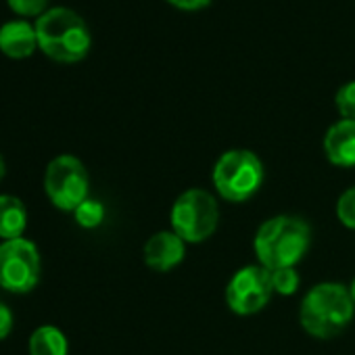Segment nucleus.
<instances>
[{"instance_id":"nucleus-1","label":"nucleus","mask_w":355,"mask_h":355,"mask_svg":"<svg viewBox=\"0 0 355 355\" xmlns=\"http://www.w3.org/2000/svg\"><path fill=\"white\" fill-rule=\"evenodd\" d=\"M353 313L355 303L349 286L340 282H320L305 293L299 307V322L309 336L328 340L351 324Z\"/></svg>"},{"instance_id":"nucleus-2","label":"nucleus","mask_w":355,"mask_h":355,"mask_svg":"<svg viewBox=\"0 0 355 355\" xmlns=\"http://www.w3.org/2000/svg\"><path fill=\"white\" fill-rule=\"evenodd\" d=\"M311 245V228L303 218L276 216L266 220L253 241L259 266L266 270L297 268Z\"/></svg>"},{"instance_id":"nucleus-3","label":"nucleus","mask_w":355,"mask_h":355,"mask_svg":"<svg viewBox=\"0 0 355 355\" xmlns=\"http://www.w3.org/2000/svg\"><path fill=\"white\" fill-rule=\"evenodd\" d=\"M38 49L59 63L82 61L92 44L86 21L67 7H53L36 21Z\"/></svg>"},{"instance_id":"nucleus-4","label":"nucleus","mask_w":355,"mask_h":355,"mask_svg":"<svg viewBox=\"0 0 355 355\" xmlns=\"http://www.w3.org/2000/svg\"><path fill=\"white\" fill-rule=\"evenodd\" d=\"M263 163L247 148L226 150L214 165L211 180L218 195L230 203L249 201L263 184Z\"/></svg>"},{"instance_id":"nucleus-5","label":"nucleus","mask_w":355,"mask_h":355,"mask_svg":"<svg viewBox=\"0 0 355 355\" xmlns=\"http://www.w3.org/2000/svg\"><path fill=\"white\" fill-rule=\"evenodd\" d=\"M171 230L184 243H203L218 230V199L205 189H189L175 199L169 211Z\"/></svg>"},{"instance_id":"nucleus-6","label":"nucleus","mask_w":355,"mask_h":355,"mask_svg":"<svg viewBox=\"0 0 355 355\" xmlns=\"http://www.w3.org/2000/svg\"><path fill=\"white\" fill-rule=\"evenodd\" d=\"M44 193L57 209L73 214L90 193L86 165L73 155L55 157L44 171Z\"/></svg>"},{"instance_id":"nucleus-7","label":"nucleus","mask_w":355,"mask_h":355,"mask_svg":"<svg viewBox=\"0 0 355 355\" xmlns=\"http://www.w3.org/2000/svg\"><path fill=\"white\" fill-rule=\"evenodd\" d=\"M42 276V257L30 239L0 243V288L15 295L34 291Z\"/></svg>"},{"instance_id":"nucleus-8","label":"nucleus","mask_w":355,"mask_h":355,"mask_svg":"<svg viewBox=\"0 0 355 355\" xmlns=\"http://www.w3.org/2000/svg\"><path fill=\"white\" fill-rule=\"evenodd\" d=\"M274 295L270 270L263 266L241 268L226 286V303L236 315H253L261 311Z\"/></svg>"},{"instance_id":"nucleus-9","label":"nucleus","mask_w":355,"mask_h":355,"mask_svg":"<svg viewBox=\"0 0 355 355\" xmlns=\"http://www.w3.org/2000/svg\"><path fill=\"white\" fill-rule=\"evenodd\" d=\"M187 255V243L178 236L173 230H161L155 232L146 243H144V263L153 272H169L175 266H180Z\"/></svg>"},{"instance_id":"nucleus-10","label":"nucleus","mask_w":355,"mask_h":355,"mask_svg":"<svg viewBox=\"0 0 355 355\" xmlns=\"http://www.w3.org/2000/svg\"><path fill=\"white\" fill-rule=\"evenodd\" d=\"M324 153L336 167H355V121L332 123L324 136Z\"/></svg>"},{"instance_id":"nucleus-11","label":"nucleus","mask_w":355,"mask_h":355,"mask_svg":"<svg viewBox=\"0 0 355 355\" xmlns=\"http://www.w3.org/2000/svg\"><path fill=\"white\" fill-rule=\"evenodd\" d=\"M38 49L36 26L24 19H13L0 26V51L11 59H26Z\"/></svg>"},{"instance_id":"nucleus-12","label":"nucleus","mask_w":355,"mask_h":355,"mask_svg":"<svg viewBox=\"0 0 355 355\" xmlns=\"http://www.w3.org/2000/svg\"><path fill=\"white\" fill-rule=\"evenodd\" d=\"M28 228V209L15 195H0V241L24 239Z\"/></svg>"},{"instance_id":"nucleus-13","label":"nucleus","mask_w":355,"mask_h":355,"mask_svg":"<svg viewBox=\"0 0 355 355\" xmlns=\"http://www.w3.org/2000/svg\"><path fill=\"white\" fill-rule=\"evenodd\" d=\"M30 355H67L69 343L61 328L53 324L38 326L28 340Z\"/></svg>"},{"instance_id":"nucleus-14","label":"nucleus","mask_w":355,"mask_h":355,"mask_svg":"<svg viewBox=\"0 0 355 355\" xmlns=\"http://www.w3.org/2000/svg\"><path fill=\"white\" fill-rule=\"evenodd\" d=\"M73 218L78 222V226L86 228V230H92V228H98L105 220V205L96 199H86L76 211H73Z\"/></svg>"},{"instance_id":"nucleus-15","label":"nucleus","mask_w":355,"mask_h":355,"mask_svg":"<svg viewBox=\"0 0 355 355\" xmlns=\"http://www.w3.org/2000/svg\"><path fill=\"white\" fill-rule=\"evenodd\" d=\"M270 280H272V288L278 295H293L299 288V272L297 268H280V270H272L270 272Z\"/></svg>"},{"instance_id":"nucleus-16","label":"nucleus","mask_w":355,"mask_h":355,"mask_svg":"<svg viewBox=\"0 0 355 355\" xmlns=\"http://www.w3.org/2000/svg\"><path fill=\"white\" fill-rule=\"evenodd\" d=\"M334 105L343 119L355 121V82H347L336 90Z\"/></svg>"},{"instance_id":"nucleus-17","label":"nucleus","mask_w":355,"mask_h":355,"mask_svg":"<svg viewBox=\"0 0 355 355\" xmlns=\"http://www.w3.org/2000/svg\"><path fill=\"white\" fill-rule=\"evenodd\" d=\"M336 218L345 228L355 230V187L347 189L338 197V201H336Z\"/></svg>"},{"instance_id":"nucleus-18","label":"nucleus","mask_w":355,"mask_h":355,"mask_svg":"<svg viewBox=\"0 0 355 355\" xmlns=\"http://www.w3.org/2000/svg\"><path fill=\"white\" fill-rule=\"evenodd\" d=\"M9 7L17 13V15H24V17H34V15H42L49 0H7Z\"/></svg>"},{"instance_id":"nucleus-19","label":"nucleus","mask_w":355,"mask_h":355,"mask_svg":"<svg viewBox=\"0 0 355 355\" xmlns=\"http://www.w3.org/2000/svg\"><path fill=\"white\" fill-rule=\"evenodd\" d=\"M13 324H15V315H13L11 307L0 301V340H5L11 334Z\"/></svg>"},{"instance_id":"nucleus-20","label":"nucleus","mask_w":355,"mask_h":355,"mask_svg":"<svg viewBox=\"0 0 355 355\" xmlns=\"http://www.w3.org/2000/svg\"><path fill=\"white\" fill-rule=\"evenodd\" d=\"M167 3L182 11H199V9H205L211 0H167Z\"/></svg>"},{"instance_id":"nucleus-21","label":"nucleus","mask_w":355,"mask_h":355,"mask_svg":"<svg viewBox=\"0 0 355 355\" xmlns=\"http://www.w3.org/2000/svg\"><path fill=\"white\" fill-rule=\"evenodd\" d=\"M5 173H7V163H5V157L0 155V182H3Z\"/></svg>"},{"instance_id":"nucleus-22","label":"nucleus","mask_w":355,"mask_h":355,"mask_svg":"<svg viewBox=\"0 0 355 355\" xmlns=\"http://www.w3.org/2000/svg\"><path fill=\"white\" fill-rule=\"evenodd\" d=\"M349 293H351V299H353V303H355V278H353L351 284H349Z\"/></svg>"}]
</instances>
